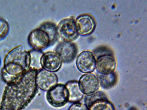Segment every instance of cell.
Returning a JSON list of instances; mask_svg holds the SVG:
<instances>
[{"label":"cell","instance_id":"obj_18","mask_svg":"<svg viewBox=\"0 0 147 110\" xmlns=\"http://www.w3.org/2000/svg\"><path fill=\"white\" fill-rule=\"evenodd\" d=\"M105 94L102 91H97L89 95H86L84 98V103L88 108L94 102L102 99H107Z\"/></svg>","mask_w":147,"mask_h":110},{"label":"cell","instance_id":"obj_6","mask_svg":"<svg viewBox=\"0 0 147 110\" xmlns=\"http://www.w3.org/2000/svg\"><path fill=\"white\" fill-rule=\"evenodd\" d=\"M58 78L54 72L43 68L38 71L36 82L38 88L42 91H48L58 84Z\"/></svg>","mask_w":147,"mask_h":110},{"label":"cell","instance_id":"obj_19","mask_svg":"<svg viewBox=\"0 0 147 110\" xmlns=\"http://www.w3.org/2000/svg\"><path fill=\"white\" fill-rule=\"evenodd\" d=\"M9 30V25L7 21L5 19L0 18V41L6 37Z\"/></svg>","mask_w":147,"mask_h":110},{"label":"cell","instance_id":"obj_3","mask_svg":"<svg viewBox=\"0 0 147 110\" xmlns=\"http://www.w3.org/2000/svg\"><path fill=\"white\" fill-rule=\"evenodd\" d=\"M12 62L22 66L27 71L29 70L30 55L28 51L23 49L21 45L10 50L5 56L3 64Z\"/></svg>","mask_w":147,"mask_h":110},{"label":"cell","instance_id":"obj_8","mask_svg":"<svg viewBox=\"0 0 147 110\" xmlns=\"http://www.w3.org/2000/svg\"><path fill=\"white\" fill-rule=\"evenodd\" d=\"M76 44L72 42L62 41L59 42L55 48V52L63 62L70 63L76 57L77 53Z\"/></svg>","mask_w":147,"mask_h":110},{"label":"cell","instance_id":"obj_2","mask_svg":"<svg viewBox=\"0 0 147 110\" xmlns=\"http://www.w3.org/2000/svg\"><path fill=\"white\" fill-rule=\"evenodd\" d=\"M46 99L52 106L59 108L63 106L68 102V94L65 85L58 84L47 91Z\"/></svg>","mask_w":147,"mask_h":110},{"label":"cell","instance_id":"obj_9","mask_svg":"<svg viewBox=\"0 0 147 110\" xmlns=\"http://www.w3.org/2000/svg\"><path fill=\"white\" fill-rule=\"evenodd\" d=\"M76 27L78 35L86 36L91 33L96 27V22L93 17L87 14L78 16L75 19Z\"/></svg>","mask_w":147,"mask_h":110},{"label":"cell","instance_id":"obj_15","mask_svg":"<svg viewBox=\"0 0 147 110\" xmlns=\"http://www.w3.org/2000/svg\"><path fill=\"white\" fill-rule=\"evenodd\" d=\"M45 31L48 35L50 40V46L54 44L59 37L57 25L54 22L47 21L42 23L39 27Z\"/></svg>","mask_w":147,"mask_h":110},{"label":"cell","instance_id":"obj_13","mask_svg":"<svg viewBox=\"0 0 147 110\" xmlns=\"http://www.w3.org/2000/svg\"><path fill=\"white\" fill-rule=\"evenodd\" d=\"M68 97V102L72 103L80 102L83 99L84 93L81 90L78 81L70 80L65 85Z\"/></svg>","mask_w":147,"mask_h":110},{"label":"cell","instance_id":"obj_7","mask_svg":"<svg viewBox=\"0 0 147 110\" xmlns=\"http://www.w3.org/2000/svg\"><path fill=\"white\" fill-rule=\"evenodd\" d=\"M96 60L94 55L88 50L81 52L76 62L77 69L81 72L86 74L93 72L95 68Z\"/></svg>","mask_w":147,"mask_h":110},{"label":"cell","instance_id":"obj_17","mask_svg":"<svg viewBox=\"0 0 147 110\" xmlns=\"http://www.w3.org/2000/svg\"><path fill=\"white\" fill-rule=\"evenodd\" d=\"M88 110H115L113 104L107 99L97 101L92 104Z\"/></svg>","mask_w":147,"mask_h":110},{"label":"cell","instance_id":"obj_4","mask_svg":"<svg viewBox=\"0 0 147 110\" xmlns=\"http://www.w3.org/2000/svg\"><path fill=\"white\" fill-rule=\"evenodd\" d=\"M58 37L63 41L72 42L79 35L75 24V19L68 17L61 20L57 25Z\"/></svg>","mask_w":147,"mask_h":110},{"label":"cell","instance_id":"obj_5","mask_svg":"<svg viewBox=\"0 0 147 110\" xmlns=\"http://www.w3.org/2000/svg\"><path fill=\"white\" fill-rule=\"evenodd\" d=\"M28 44L33 49L40 50L50 46L49 38L47 34L39 28L32 30L28 38Z\"/></svg>","mask_w":147,"mask_h":110},{"label":"cell","instance_id":"obj_11","mask_svg":"<svg viewBox=\"0 0 147 110\" xmlns=\"http://www.w3.org/2000/svg\"><path fill=\"white\" fill-rule=\"evenodd\" d=\"M116 66L114 57L110 54L99 56L96 60L95 68L98 73L107 74L113 72Z\"/></svg>","mask_w":147,"mask_h":110},{"label":"cell","instance_id":"obj_21","mask_svg":"<svg viewBox=\"0 0 147 110\" xmlns=\"http://www.w3.org/2000/svg\"><path fill=\"white\" fill-rule=\"evenodd\" d=\"M1 58H0V65H1Z\"/></svg>","mask_w":147,"mask_h":110},{"label":"cell","instance_id":"obj_14","mask_svg":"<svg viewBox=\"0 0 147 110\" xmlns=\"http://www.w3.org/2000/svg\"><path fill=\"white\" fill-rule=\"evenodd\" d=\"M97 78L101 87L106 89L114 87L117 80V75L114 71L107 74L98 73Z\"/></svg>","mask_w":147,"mask_h":110},{"label":"cell","instance_id":"obj_1","mask_svg":"<svg viewBox=\"0 0 147 110\" xmlns=\"http://www.w3.org/2000/svg\"><path fill=\"white\" fill-rule=\"evenodd\" d=\"M37 71L29 69L18 80L7 84L2 96L0 110H21L35 97L38 87Z\"/></svg>","mask_w":147,"mask_h":110},{"label":"cell","instance_id":"obj_16","mask_svg":"<svg viewBox=\"0 0 147 110\" xmlns=\"http://www.w3.org/2000/svg\"><path fill=\"white\" fill-rule=\"evenodd\" d=\"M30 55L29 69L38 71L42 69L41 59L44 53L42 50L32 49L28 51Z\"/></svg>","mask_w":147,"mask_h":110},{"label":"cell","instance_id":"obj_10","mask_svg":"<svg viewBox=\"0 0 147 110\" xmlns=\"http://www.w3.org/2000/svg\"><path fill=\"white\" fill-rule=\"evenodd\" d=\"M80 89L84 94L89 95L96 92L99 87L97 77L91 73L85 74L78 81Z\"/></svg>","mask_w":147,"mask_h":110},{"label":"cell","instance_id":"obj_20","mask_svg":"<svg viewBox=\"0 0 147 110\" xmlns=\"http://www.w3.org/2000/svg\"><path fill=\"white\" fill-rule=\"evenodd\" d=\"M68 110H88V109L84 103L78 102L73 103Z\"/></svg>","mask_w":147,"mask_h":110},{"label":"cell","instance_id":"obj_12","mask_svg":"<svg viewBox=\"0 0 147 110\" xmlns=\"http://www.w3.org/2000/svg\"><path fill=\"white\" fill-rule=\"evenodd\" d=\"M62 62L58 55L53 52L44 53L41 59L42 68L54 72H57L60 69Z\"/></svg>","mask_w":147,"mask_h":110}]
</instances>
